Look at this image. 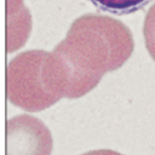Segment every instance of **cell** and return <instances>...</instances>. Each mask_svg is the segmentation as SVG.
I'll list each match as a JSON object with an SVG mask.
<instances>
[{
  "instance_id": "1",
  "label": "cell",
  "mask_w": 155,
  "mask_h": 155,
  "mask_svg": "<svg viewBox=\"0 0 155 155\" xmlns=\"http://www.w3.org/2000/svg\"><path fill=\"white\" fill-rule=\"evenodd\" d=\"M6 155H50L53 140L43 122L27 114L9 120L6 128Z\"/></svg>"
},
{
  "instance_id": "2",
  "label": "cell",
  "mask_w": 155,
  "mask_h": 155,
  "mask_svg": "<svg viewBox=\"0 0 155 155\" xmlns=\"http://www.w3.org/2000/svg\"><path fill=\"white\" fill-rule=\"evenodd\" d=\"M101 8L116 13L135 11L147 4L150 0H92Z\"/></svg>"
},
{
  "instance_id": "3",
  "label": "cell",
  "mask_w": 155,
  "mask_h": 155,
  "mask_svg": "<svg viewBox=\"0 0 155 155\" xmlns=\"http://www.w3.org/2000/svg\"><path fill=\"white\" fill-rule=\"evenodd\" d=\"M144 35L146 47L155 61V4L150 7L145 17Z\"/></svg>"
},
{
  "instance_id": "4",
  "label": "cell",
  "mask_w": 155,
  "mask_h": 155,
  "mask_svg": "<svg viewBox=\"0 0 155 155\" xmlns=\"http://www.w3.org/2000/svg\"><path fill=\"white\" fill-rule=\"evenodd\" d=\"M81 155H123L117 151H113L111 150L102 149L98 150H93L89 152L86 153Z\"/></svg>"
}]
</instances>
